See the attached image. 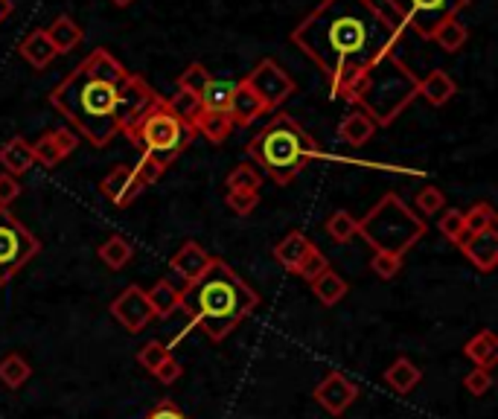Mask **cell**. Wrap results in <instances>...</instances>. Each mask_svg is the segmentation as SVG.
Wrapping results in <instances>:
<instances>
[{
  "label": "cell",
  "instance_id": "1",
  "mask_svg": "<svg viewBox=\"0 0 498 419\" xmlns=\"http://www.w3.org/2000/svg\"><path fill=\"white\" fill-rule=\"evenodd\" d=\"M402 33L376 0H321L292 30V44L321 70L333 99H350L379 61L397 56Z\"/></svg>",
  "mask_w": 498,
  "mask_h": 419
},
{
  "label": "cell",
  "instance_id": "2",
  "mask_svg": "<svg viewBox=\"0 0 498 419\" xmlns=\"http://www.w3.org/2000/svg\"><path fill=\"white\" fill-rule=\"evenodd\" d=\"M257 306L259 294L219 256L199 280L181 288V309L213 340H225Z\"/></svg>",
  "mask_w": 498,
  "mask_h": 419
},
{
  "label": "cell",
  "instance_id": "3",
  "mask_svg": "<svg viewBox=\"0 0 498 419\" xmlns=\"http://www.w3.org/2000/svg\"><path fill=\"white\" fill-rule=\"evenodd\" d=\"M50 105L56 108L79 137L88 140L94 149L108 146L120 135L114 123V99L117 88L102 82L85 64L73 68L61 82L50 90Z\"/></svg>",
  "mask_w": 498,
  "mask_h": 419
},
{
  "label": "cell",
  "instance_id": "4",
  "mask_svg": "<svg viewBox=\"0 0 498 419\" xmlns=\"http://www.w3.org/2000/svg\"><path fill=\"white\" fill-rule=\"evenodd\" d=\"M248 157L266 172L274 183L288 187L304 169L324 157L318 140L300 126L295 116L277 111L271 120L257 131L254 140H248L245 146Z\"/></svg>",
  "mask_w": 498,
  "mask_h": 419
},
{
  "label": "cell",
  "instance_id": "5",
  "mask_svg": "<svg viewBox=\"0 0 498 419\" xmlns=\"http://www.w3.org/2000/svg\"><path fill=\"white\" fill-rule=\"evenodd\" d=\"M417 88H419V79L414 76L409 64L399 56H388L362 79V85L352 90V97L347 102L359 105L379 128V126H390L409 108L417 99Z\"/></svg>",
  "mask_w": 498,
  "mask_h": 419
},
{
  "label": "cell",
  "instance_id": "6",
  "mask_svg": "<svg viewBox=\"0 0 498 419\" xmlns=\"http://www.w3.org/2000/svg\"><path fill=\"white\" fill-rule=\"evenodd\" d=\"M428 233L426 219L405 204L397 192L382 195L371 213L359 219V236L376 254L405 256Z\"/></svg>",
  "mask_w": 498,
  "mask_h": 419
},
{
  "label": "cell",
  "instance_id": "7",
  "mask_svg": "<svg viewBox=\"0 0 498 419\" xmlns=\"http://www.w3.org/2000/svg\"><path fill=\"white\" fill-rule=\"evenodd\" d=\"M126 137L140 149V154H155L164 166L173 163L175 157L195 140L193 131L183 123H178L173 111L166 108V97L157 99Z\"/></svg>",
  "mask_w": 498,
  "mask_h": 419
},
{
  "label": "cell",
  "instance_id": "8",
  "mask_svg": "<svg viewBox=\"0 0 498 419\" xmlns=\"http://www.w3.org/2000/svg\"><path fill=\"white\" fill-rule=\"evenodd\" d=\"M38 254H42L38 236L26 230L9 210H0V285H6Z\"/></svg>",
  "mask_w": 498,
  "mask_h": 419
},
{
  "label": "cell",
  "instance_id": "9",
  "mask_svg": "<svg viewBox=\"0 0 498 419\" xmlns=\"http://www.w3.org/2000/svg\"><path fill=\"white\" fill-rule=\"evenodd\" d=\"M397 12L402 26H411L417 35L431 38L440 23L457 18L472 0H385Z\"/></svg>",
  "mask_w": 498,
  "mask_h": 419
},
{
  "label": "cell",
  "instance_id": "10",
  "mask_svg": "<svg viewBox=\"0 0 498 419\" xmlns=\"http://www.w3.org/2000/svg\"><path fill=\"white\" fill-rule=\"evenodd\" d=\"M161 99V94L137 73H128L126 82L117 88V99H114V123L120 135H128L131 128L140 123V116L146 114L152 105Z\"/></svg>",
  "mask_w": 498,
  "mask_h": 419
},
{
  "label": "cell",
  "instance_id": "11",
  "mask_svg": "<svg viewBox=\"0 0 498 419\" xmlns=\"http://www.w3.org/2000/svg\"><path fill=\"white\" fill-rule=\"evenodd\" d=\"M245 82L251 85V90L262 102H266L268 111H277L280 105L297 90L295 79L288 76V70L274 59H262L257 68L245 76Z\"/></svg>",
  "mask_w": 498,
  "mask_h": 419
},
{
  "label": "cell",
  "instance_id": "12",
  "mask_svg": "<svg viewBox=\"0 0 498 419\" xmlns=\"http://www.w3.org/2000/svg\"><path fill=\"white\" fill-rule=\"evenodd\" d=\"M111 314H114V321L120 323L123 330H128L131 335L143 332L155 321V312L146 300V292H143L140 285H128L126 292L117 294L114 303H111Z\"/></svg>",
  "mask_w": 498,
  "mask_h": 419
},
{
  "label": "cell",
  "instance_id": "13",
  "mask_svg": "<svg viewBox=\"0 0 498 419\" xmlns=\"http://www.w3.org/2000/svg\"><path fill=\"white\" fill-rule=\"evenodd\" d=\"M312 396L324 411H330L333 416H341L352 402L359 399V387L352 385L344 373H326L324 382L315 387Z\"/></svg>",
  "mask_w": 498,
  "mask_h": 419
},
{
  "label": "cell",
  "instance_id": "14",
  "mask_svg": "<svg viewBox=\"0 0 498 419\" xmlns=\"http://www.w3.org/2000/svg\"><path fill=\"white\" fill-rule=\"evenodd\" d=\"M76 146H79V135H76L73 128H52V131H44V135L33 143L35 163H42V166L52 169V166H59Z\"/></svg>",
  "mask_w": 498,
  "mask_h": 419
},
{
  "label": "cell",
  "instance_id": "15",
  "mask_svg": "<svg viewBox=\"0 0 498 419\" xmlns=\"http://www.w3.org/2000/svg\"><path fill=\"white\" fill-rule=\"evenodd\" d=\"M143 190L146 187H143V183L135 178L131 166H126V163L114 166L111 172L99 181V195H105V199H108L114 207H128Z\"/></svg>",
  "mask_w": 498,
  "mask_h": 419
},
{
  "label": "cell",
  "instance_id": "16",
  "mask_svg": "<svg viewBox=\"0 0 498 419\" xmlns=\"http://www.w3.org/2000/svg\"><path fill=\"white\" fill-rule=\"evenodd\" d=\"M268 108H266V102H262L251 85L245 82H236L233 88V94H230V102H228V116H230V123L233 128H248V126H254L259 116H266Z\"/></svg>",
  "mask_w": 498,
  "mask_h": 419
},
{
  "label": "cell",
  "instance_id": "17",
  "mask_svg": "<svg viewBox=\"0 0 498 419\" xmlns=\"http://www.w3.org/2000/svg\"><path fill=\"white\" fill-rule=\"evenodd\" d=\"M457 247H461L464 256L478 271L490 274L498 265V228H487V230H481V233H469Z\"/></svg>",
  "mask_w": 498,
  "mask_h": 419
},
{
  "label": "cell",
  "instance_id": "18",
  "mask_svg": "<svg viewBox=\"0 0 498 419\" xmlns=\"http://www.w3.org/2000/svg\"><path fill=\"white\" fill-rule=\"evenodd\" d=\"M213 259H216V256H210L199 242L190 239V242H183V245L178 247L175 256L169 259V265H173V271L183 280V285H187V283H193V280H199L202 274H204L210 265H213Z\"/></svg>",
  "mask_w": 498,
  "mask_h": 419
},
{
  "label": "cell",
  "instance_id": "19",
  "mask_svg": "<svg viewBox=\"0 0 498 419\" xmlns=\"http://www.w3.org/2000/svg\"><path fill=\"white\" fill-rule=\"evenodd\" d=\"M0 166L4 172L12 178H21L23 172H30L35 166V154H33V143H26V137H12L0 146Z\"/></svg>",
  "mask_w": 498,
  "mask_h": 419
},
{
  "label": "cell",
  "instance_id": "20",
  "mask_svg": "<svg viewBox=\"0 0 498 419\" xmlns=\"http://www.w3.org/2000/svg\"><path fill=\"white\" fill-rule=\"evenodd\" d=\"M312 245L315 242L309 239L304 230H292V233H286L277 245H274L271 254H274V259H277L288 274H295L300 262H304V256L312 251Z\"/></svg>",
  "mask_w": 498,
  "mask_h": 419
},
{
  "label": "cell",
  "instance_id": "21",
  "mask_svg": "<svg viewBox=\"0 0 498 419\" xmlns=\"http://www.w3.org/2000/svg\"><path fill=\"white\" fill-rule=\"evenodd\" d=\"M309 285H312V294L318 297V303H321V306H326V309H333L335 303H341V300H344V297H347V292H350L347 280L341 277V274H338L335 268L321 271L318 277L309 280Z\"/></svg>",
  "mask_w": 498,
  "mask_h": 419
},
{
  "label": "cell",
  "instance_id": "22",
  "mask_svg": "<svg viewBox=\"0 0 498 419\" xmlns=\"http://www.w3.org/2000/svg\"><path fill=\"white\" fill-rule=\"evenodd\" d=\"M457 94V85L455 79L446 73V70H431L426 79H419V88H417V97H423L428 105H435V108H440V105H446L452 97Z\"/></svg>",
  "mask_w": 498,
  "mask_h": 419
},
{
  "label": "cell",
  "instance_id": "23",
  "mask_svg": "<svg viewBox=\"0 0 498 419\" xmlns=\"http://www.w3.org/2000/svg\"><path fill=\"white\" fill-rule=\"evenodd\" d=\"M18 52L23 56L26 64H33L35 70H44L47 64L59 56L56 47L50 44V38L44 30H33V33H26V38L18 44Z\"/></svg>",
  "mask_w": 498,
  "mask_h": 419
},
{
  "label": "cell",
  "instance_id": "24",
  "mask_svg": "<svg viewBox=\"0 0 498 419\" xmlns=\"http://www.w3.org/2000/svg\"><path fill=\"white\" fill-rule=\"evenodd\" d=\"M44 33L50 38V44L56 47V52H73L79 44L85 42V33L70 15H59L52 23L44 26Z\"/></svg>",
  "mask_w": 498,
  "mask_h": 419
},
{
  "label": "cell",
  "instance_id": "25",
  "mask_svg": "<svg viewBox=\"0 0 498 419\" xmlns=\"http://www.w3.org/2000/svg\"><path fill=\"white\" fill-rule=\"evenodd\" d=\"M82 64H85V68H88L90 73H94L97 79H102V82H108V85H114V88H120V85L126 82V79H128V70H126L123 64L117 61L105 47H97Z\"/></svg>",
  "mask_w": 498,
  "mask_h": 419
},
{
  "label": "cell",
  "instance_id": "26",
  "mask_svg": "<svg viewBox=\"0 0 498 419\" xmlns=\"http://www.w3.org/2000/svg\"><path fill=\"white\" fill-rule=\"evenodd\" d=\"M464 356L484 370H493L498 364V338L493 330H481L475 338H469L464 344Z\"/></svg>",
  "mask_w": 498,
  "mask_h": 419
},
{
  "label": "cell",
  "instance_id": "27",
  "mask_svg": "<svg viewBox=\"0 0 498 419\" xmlns=\"http://www.w3.org/2000/svg\"><path fill=\"white\" fill-rule=\"evenodd\" d=\"M373 135H376V123L362 108L350 111L344 120H341V126H338V137L344 140L347 146H352V149L364 146V143L371 140Z\"/></svg>",
  "mask_w": 498,
  "mask_h": 419
},
{
  "label": "cell",
  "instance_id": "28",
  "mask_svg": "<svg viewBox=\"0 0 498 419\" xmlns=\"http://www.w3.org/2000/svg\"><path fill=\"white\" fill-rule=\"evenodd\" d=\"M166 108L173 111V116L178 123H183L195 135V126H199L202 114H204V102H202L199 94H190V90L178 88V94H173L166 99Z\"/></svg>",
  "mask_w": 498,
  "mask_h": 419
},
{
  "label": "cell",
  "instance_id": "29",
  "mask_svg": "<svg viewBox=\"0 0 498 419\" xmlns=\"http://www.w3.org/2000/svg\"><path fill=\"white\" fill-rule=\"evenodd\" d=\"M146 300L155 318H169V314L181 309V288H175L169 280H157L146 292Z\"/></svg>",
  "mask_w": 498,
  "mask_h": 419
},
{
  "label": "cell",
  "instance_id": "30",
  "mask_svg": "<svg viewBox=\"0 0 498 419\" xmlns=\"http://www.w3.org/2000/svg\"><path fill=\"white\" fill-rule=\"evenodd\" d=\"M419 378H423V373H419V367L411 361V358H397L393 361L388 370H385V382L388 387H393L397 393H411L417 385H419Z\"/></svg>",
  "mask_w": 498,
  "mask_h": 419
},
{
  "label": "cell",
  "instance_id": "31",
  "mask_svg": "<svg viewBox=\"0 0 498 419\" xmlns=\"http://www.w3.org/2000/svg\"><path fill=\"white\" fill-rule=\"evenodd\" d=\"M230 131H233V123L228 111H204L199 126H195V135H202L207 143H213V146L225 143L230 137Z\"/></svg>",
  "mask_w": 498,
  "mask_h": 419
},
{
  "label": "cell",
  "instance_id": "32",
  "mask_svg": "<svg viewBox=\"0 0 498 419\" xmlns=\"http://www.w3.org/2000/svg\"><path fill=\"white\" fill-rule=\"evenodd\" d=\"M33 376V367L21 352H9V356L0 358V382H4L9 390H18L21 385H26V378Z\"/></svg>",
  "mask_w": 498,
  "mask_h": 419
},
{
  "label": "cell",
  "instance_id": "33",
  "mask_svg": "<svg viewBox=\"0 0 498 419\" xmlns=\"http://www.w3.org/2000/svg\"><path fill=\"white\" fill-rule=\"evenodd\" d=\"M466 38H469L466 23H461L457 18H452V21L440 23L437 30H435V35L428 38V42H435L443 52H457V50H464Z\"/></svg>",
  "mask_w": 498,
  "mask_h": 419
},
{
  "label": "cell",
  "instance_id": "34",
  "mask_svg": "<svg viewBox=\"0 0 498 419\" xmlns=\"http://www.w3.org/2000/svg\"><path fill=\"white\" fill-rule=\"evenodd\" d=\"M326 233L335 245H347L350 239L359 236V219L350 213V210H335V213L326 219Z\"/></svg>",
  "mask_w": 498,
  "mask_h": 419
},
{
  "label": "cell",
  "instance_id": "35",
  "mask_svg": "<svg viewBox=\"0 0 498 419\" xmlns=\"http://www.w3.org/2000/svg\"><path fill=\"white\" fill-rule=\"evenodd\" d=\"M99 259L108 265L111 271H120V268H126L128 262H131V256H135V251H131V245L123 239V236H108L102 245H99Z\"/></svg>",
  "mask_w": 498,
  "mask_h": 419
},
{
  "label": "cell",
  "instance_id": "36",
  "mask_svg": "<svg viewBox=\"0 0 498 419\" xmlns=\"http://www.w3.org/2000/svg\"><path fill=\"white\" fill-rule=\"evenodd\" d=\"M225 187L228 192H259L262 187V175L259 169L251 166V163H240L233 169V172L225 178Z\"/></svg>",
  "mask_w": 498,
  "mask_h": 419
},
{
  "label": "cell",
  "instance_id": "37",
  "mask_svg": "<svg viewBox=\"0 0 498 419\" xmlns=\"http://www.w3.org/2000/svg\"><path fill=\"white\" fill-rule=\"evenodd\" d=\"M233 88H236V82H228V79H210V85L204 88V94H202L204 111H228Z\"/></svg>",
  "mask_w": 498,
  "mask_h": 419
},
{
  "label": "cell",
  "instance_id": "38",
  "mask_svg": "<svg viewBox=\"0 0 498 419\" xmlns=\"http://www.w3.org/2000/svg\"><path fill=\"white\" fill-rule=\"evenodd\" d=\"M464 228H466V236L469 233H481L487 228H495V210L490 201H478L472 204L469 210H464Z\"/></svg>",
  "mask_w": 498,
  "mask_h": 419
},
{
  "label": "cell",
  "instance_id": "39",
  "mask_svg": "<svg viewBox=\"0 0 498 419\" xmlns=\"http://www.w3.org/2000/svg\"><path fill=\"white\" fill-rule=\"evenodd\" d=\"M210 79H213V73H210L204 64H199V61H193L187 70H183L181 76H178V88L181 90H190V94H204V88L210 85Z\"/></svg>",
  "mask_w": 498,
  "mask_h": 419
},
{
  "label": "cell",
  "instance_id": "40",
  "mask_svg": "<svg viewBox=\"0 0 498 419\" xmlns=\"http://www.w3.org/2000/svg\"><path fill=\"white\" fill-rule=\"evenodd\" d=\"M437 228L443 233L446 242L452 245H461L466 239V228H464V210H446V213L440 216Z\"/></svg>",
  "mask_w": 498,
  "mask_h": 419
},
{
  "label": "cell",
  "instance_id": "41",
  "mask_svg": "<svg viewBox=\"0 0 498 419\" xmlns=\"http://www.w3.org/2000/svg\"><path fill=\"white\" fill-rule=\"evenodd\" d=\"M131 172H135V178L143 183V187H152V183L161 181V175L166 172V166L157 161L155 154H140L137 163L131 166Z\"/></svg>",
  "mask_w": 498,
  "mask_h": 419
},
{
  "label": "cell",
  "instance_id": "42",
  "mask_svg": "<svg viewBox=\"0 0 498 419\" xmlns=\"http://www.w3.org/2000/svg\"><path fill=\"white\" fill-rule=\"evenodd\" d=\"M169 356H173V352H169L166 344H161V340H149V344H143V347L137 349V364L143 367V370L155 373L157 367H161Z\"/></svg>",
  "mask_w": 498,
  "mask_h": 419
},
{
  "label": "cell",
  "instance_id": "43",
  "mask_svg": "<svg viewBox=\"0 0 498 419\" xmlns=\"http://www.w3.org/2000/svg\"><path fill=\"white\" fill-rule=\"evenodd\" d=\"M326 268H330V262H326L324 251H321L318 245H312V251L304 256V262H300L295 274H297V277H304V280L309 283V280H315V277H318V274H321V271H326Z\"/></svg>",
  "mask_w": 498,
  "mask_h": 419
},
{
  "label": "cell",
  "instance_id": "44",
  "mask_svg": "<svg viewBox=\"0 0 498 419\" xmlns=\"http://www.w3.org/2000/svg\"><path fill=\"white\" fill-rule=\"evenodd\" d=\"M414 204H417V210L423 216H435V213H440V210L446 207V195H443L440 187H423L417 192Z\"/></svg>",
  "mask_w": 498,
  "mask_h": 419
},
{
  "label": "cell",
  "instance_id": "45",
  "mask_svg": "<svg viewBox=\"0 0 498 419\" xmlns=\"http://www.w3.org/2000/svg\"><path fill=\"white\" fill-rule=\"evenodd\" d=\"M402 268V256H393V254H376L371 259V271L376 274L379 280H393Z\"/></svg>",
  "mask_w": 498,
  "mask_h": 419
},
{
  "label": "cell",
  "instance_id": "46",
  "mask_svg": "<svg viewBox=\"0 0 498 419\" xmlns=\"http://www.w3.org/2000/svg\"><path fill=\"white\" fill-rule=\"evenodd\" d=\"M225 204L236 216H251L257 210V204H259V192H228Z\"/></svg>",
  "mask_w": 498,
  "mask_h": 419
},
{
  "label": "cell",
  "instance_id": "47",
  "mask_svg": "<svg viewBox=\"0 0 498 419\" xmlns=\"http://www.w3.org/2000/svg\"><path fill=\"white\" fill-rule=\"evenodd\" d=\"M464 387L472 393V396H484L493 387V370H484V367H475L472 373L464 376Z\"/></svg>",
  "mask_w": 498,
  "mask_h": 419
},
{
  "label": "cell",
  "instance_id": "48",
  "mask_svg": "<svg viewBox=\"0 0 498 419\" xmlns=\"http://www.w3.org/2000/svg\"><path fill=\"white\" fill-rule=\"evenodd\" d=\"M21 195V181L6 172H0V210H6Z\"/></svg>",
  "mask_w": 498,
  "mask_h": 419
},
{
  "label": "cell",
  "instance_id": "49",
  "mask_svg": "<svg viewBox=\"0 0 498 419\" xmlns=\"http://www.w3.org/2000/svg\"><path fill=\"white\" fill-rule=\"evenodd\" d=\"M143 419H190V416L183 414V411L178 408L175 402H169V399H161V402H157L155 408H152V411H149L146 416H143Z\"/></svg>",
  "mask_w": 498,
  "mask_h": 419
},
{
  "label": "cell",
  "instance_id": "50",
  "mask_svg": "<svg viewBox=\"0 0 498 419\" xmlns=\"http://www.w3.org/2000/svg\"><path fill=\"white\" fill-rule=\"evenodd\" d=\"M155 378H157L161 385H173V382H178V378H181V364H178L173 356H169V358L155 370Z\"/></svg>",
  "mask_w": 498,
  "mask_h": 419
},
{
  "label": "cell",
  "instance_id": "51",
  "mask_svg": "<svg viewBox=\"0 0 498 419\" xmlns=\"http://www.w3.org/2000/svg\"><path fill=\"white\" fill-rule=\"evenodd\" d=\"M12 12H15V4H12V0H0V23H4Z\"/></svg>",
  "mask_w": 498,
  "mask_h": 419
},
{
  "label": "cell",
  "instance_id": "52",
  "mask_svg": "<svg viewBox=\"0 0 498 419\" xmlns=\"http://www.w3.org/2000/svg\"><path fill=\"white\" fill-rule=\"evenodd\" d=\"M111 4H114L117 9H128L131 4H135V0H111Z\"/></svg>",
  "mask_w": 498,
  "mask_h": 419
}]
</instances>
